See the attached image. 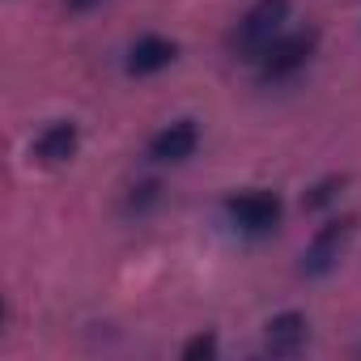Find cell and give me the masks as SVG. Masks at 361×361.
<instances>
[{"label":"cell","instance_id":"obj_1","mask_svg":"<svg viewBox=\"0 0 361 361\" xmlns=\"http://www.w3.org/2000/svg\"><path fill=\"white\" fill-rule=\"evenodd\" d=\"M289 13H293V0H251L247 13H243V18L230 26V35H226L230 56L255 64L259 51H264L281 30H289Z\"/></svg>","mask_w":361,"mask_h":361},{"label":"cell","instance_id":"obj_2","mask_svg":"<svg viewBox=\"0 0 361 361\" xmlns=\"http://www.w3.org/2000/svg\"><path fill=\"white\" fill-rule=\"evenodd\" d=\"M221 221L238 238H268L285 221V200L272 188H243L221 200Z\"/></svg>","mask_w":361,"mask_h":361},{"label":"cell","instance_id":"obj_3","mask_svg":"<svg viewBox=\"0 0 361 361\" xmlns=\"http://www.w3.org/2000/svg\"><path fill=\"white\" fill-rule=\"evenodd\" d=\"M319 56V30H281L255 60V77L259 85H285L293 77H302L310 68V60Z\"/></svg>","mask_w":361,"mask_h":361},{"label":"cell","instance_id":"obj_4","mask_svg":"<svg viewBox=\"0 0 361 361\" xmlns=\"http://www.w3.org/2000/svg\"><path fill=\"white\" fill-rule=\"evenodd\" d=\"M353 234H357V221H353V217H331V221H323V226L310 234V243L302 247V276H310V281L331 276V272L340 268V259L348 255Z\"/></svg>","mask_w":361,"mask_h":361},{"label":"cell","instance_id":"obj_5","mask_svg":"<svg viewBox=\"0 0 361 361\" xmlns=\"http://www.w3.org/2000/svg\"><path fill=\"white\" fill-rule=\"evenodd\" d=\"M200 149V123L196 119H170L149 136V161L153 166H183Z\"/></svg>","mask_w":361,"mask_h":361},{"label":"cell","instance_id":"obj_6","mask_svg":"<svg viewBox=\"0 0 361 361\" xmlns=\"http://www.w3.org/2000/svg\"><path fill=\"white\" fill-rule=\"evenodd\" d=\"M81 149V128L73 119H51L47 128H39V136L30 140V161L35 166H68Z\"/></svg>","mask_w":361,"mask_h":361},{"label":"cell","instance_id":"obj_7","mask_svg":"<svg viewBox=\"0 0 361 361\" xmlns=\"http://www.w3.org/2000/svg\"><path fill=\"white\" fill-rule=\"evenodd\" d=\"M174 60H178V43L174 39H166V35H140L123 51V73L128 77H157Z\"/></svg>","mask_w":361,"mask_h":361},{"label":"cell","instance_id":"obj_8","mask_svg":"<svg viewBox=\"0 0 361 361\" xmlns=\"http://www.w3.org/2000/svg\"><path fill=\"white\" fill-rule=\"evenodd\" d=\"M306 340H310V319L302 310H281L264 327V353L272 357H293L306 348Z\"/></svg>","mask_w":361,"mask_h":361},{"label":"cell","instance_id":"obj_9","mask_svg":"<svg viewBox=\"0 0 361 361\" xmlns=\"http://www.w3.org/2000/svg\"><path fill=\"white\" fill-rule=\"evenodd\" d=\"M340 188H344V178H340V174H331V178H323V183H314V188H310V196H306V209L336 204V200H340Z\"/></svg>","mask_w":361,"mask_h":361},{"label":"cell","instance_id":"obj_10","mask_svg":"<svg viewBox=\"0 0 361 361\" xmlns=\"http://www.w3.org/2000/svg\"><path fill=\"white\" fill-rule=\"evenodd\" d=\"M217 353V336L213 331H200L196 340L183 344V361H200V357H213Z\"/></svg>","mask_w":361,"mask_h":361},{"label":"cell","instance_id":"obj_11","mask_svg":"<svg viewBox=\"0 0 361 361\" xmlns=\"http://www.w3.org/2000/svg\"><path fill=\"white\" fill-rule=\"evenodd\" d=\"M64 5L73 9V13H90V9H98L102 0H64Z\"/></svg>","mask_w":361,"mask_h":361}]
</instances>
